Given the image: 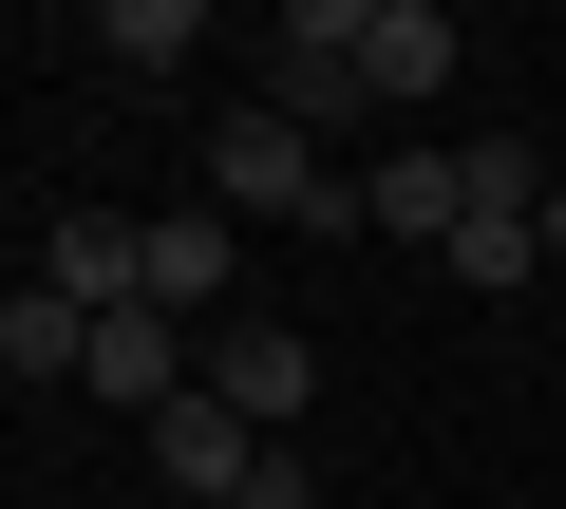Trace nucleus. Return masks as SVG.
I'll use <instances>...</instances> for the list:
<instances>
[{
    "label": "nucleus",
    "instance_id": "nucleus-1",
    "mask_svg": "<svg viewBox=\"0 0 566 509\" xmlns=\"http://www.w3.org/2000/svg\"><path fill=\"white\" fill-rule=\"evenodd\" d=\"M208 208H283V226H359V189L322 170V132H283L264 95L208 114Z\"/></svg>",
    "mask_w": 566,
    "mask_h": 509
},
{
    "label": "nucleus",
    "instance_id": "nucleus-2",
    "mask_svg": "<svg viewBox=\"0 0 566 509\" xmlns=\"http://www.w3.org/2000/svg\"><path fill=\"white\" fill-rule=\"evenodd\" d=\"M378 76H359V0H283V39H264V114L283 132H340Z\"/></svg>",
    "mask_w": 566,
    "mask_h": 509
},
{
    "label": "nucleus",
    "instance_id": "nucleus-3",
    "mask_svg": "<svg viewBox=\"0 0 566 509\" xmlns=\"http://www.w3.org/2000/svg\"><path fill=\"white\" fill-rule=\"evenodd\" d=\"M151 453H170V509H245V490H264V453H283V434H264V415H227V396H208V378H189V396H170V415H151Z\"/></svg>",
    "mask_w": 566,
    "mask_h": 509
},
{
    "label": "nucleus",
    "instance_id": "nucleus-4",
    "mask_svg": "<svg viewBox=\"0 0 566 509\" xmlns=\"http://www.w3.org/2000/svg\"><path fill=\"white\" fill-rule=\"evenodd\" d=\"M208 396H227V415H264V434H303L322 340H303V321H208Z\"/></svg>",
    "mask_w": 566,
    "mask_h": 509
},
{
    "label": "nucleus",
    "instance_id": "nucleus-5",
    "mask_svg": "<svg viewBox=\"0 0 566 509\" xmlns=\"http://www.w3.org/2000/svg\"><path fill=\"white\" fill-rule=\"evenodd\" d=\"M189 378H208V359H189V321H170V303H114V321H95V378H76V396H114V415H170Z\"/></svg>",
    "mask_w": 566,
    "mask_h": 509
},
{
    "label": "nucleus",
    "instance_id": "nucleus-6",
    "mask_svg": "<svg viewBox=\"0 0 566 509\" xmlns=\"http://www.w3.org/2000/svg\"><path fill=\"white\" fill-rule=\"evenodd\" d=\"M227 284H245V226H227V208H151V303H170V321H245Z\"/></svg>",
    "mask_w": 566,
    "mask_h": 509
},
{
    "label": "nucleus",
    "instance_id": "nucleus-7",
    "mask_svg": "<svg viewBox=\"0 0 566 509\" xmlns=\"http://www.w3.org/2000/svg\"><path fill=\"white\" fill-rule=\"evenodd\" d=\"M359 226H378V245H434V265H453L472 170H453V151H378V170H359Z\"/></svg>",
    "mask_w": 566,
    "mask_h": 509
},
{
    "label": "nucleus",
    "instance_id": "nucleus-8",
    "mask_svg": "<svg viewBox=\"0 0 566 509\" xmlns=\"http://www.w3.org/2000/svg\"><path fill=\"white\" fill-rule=\"evenodd\" d=\"M359 76L416 114V95H453V20H434V0H359Z\"/></svg>",
    "mask_w": 566,
    "mask_h": 509
},
{
    "label": "nucleus",
    "instance_id": "nucleus-9",
    "mask_svg": "<svg viewBox=\"0 0 566 509\" xmlns=\"http://www.w3.org/2000/svg\"><path fill=\"white\" fill-rule=\"evenodd\" d=\"M95 57L114 76H189L208 57V0H95Z\"/></svg>",
    "mask_w": 566,
    "mask_h": 509
},
{
    "label": "nucleus",
    "instance_id": "nucleus-10",
    "mask_svg": "<svg viewBox=\"0 0 566 509\" xmlns=\"http://www.w3.org/2000/svg\"><path fill=\"white\" fill-rule=\"evenodd\" d=\"M0 378H20V396H39V378H95V321H76L57 284H20V303H0Z\"/></svg>",
    "mask_w": 566,
    "mask_h": 509
},
{
    "label": "nucleus",
    "instance_id": "nucleus-11",
    "mask_svg": "<svg viewBox=\"0 0 566 509\" xmlns=\"http://www.w3.org/2000/svg\"><path fill=\"white\" fill-rule=\"evenodd\" d=\"M453 284H491V303H510V284H547V208H528V226H510V208H472V226H453Z\"/></svg>",
    "mask_w": 566,
    "mask_h": 509
},
{
    "label": "nucleus",
    "instance_id": "nucleus-12",
    "mask_svg": "<svg viewBox=\"0 0 566 509\" xmlns=\"http://www.w3.org/2000/svg\"><path fill=\"white\" fill-rule=\"evenodd\" d=\"M453 170H472V208H510V226H528V208H547V170H528V151H510V132H472V151H453Z\"/></svg>",
    "mask_w": 566,
    "mask_h": 509
},
{
    "label": "nucleus",
    "instance_id": "nucleus-13",
    "mask_svg": "<svg viewBox=\"0 0 566 509\" xmlns=\"http://www.w3.org/2000/svg\"><path fill=\"white\" fill-rule=\"evenodd\" d=\"M547 265H566V189H547Z\"/></svg>",
    "mask_w": 566,
    "mask_h": 509
}]
</instances>
